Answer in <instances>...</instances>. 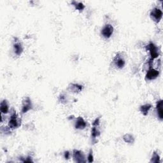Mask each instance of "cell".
Segmentation results:
<instances>
[{"instance_id": "obj_1", "label": "cell", "mask_w": 163, "mask_h": 163, "mask_svg": "<svg viewBox=\"0 0 163 163\" xmlns=\"http://www.w3.org/2000/svg\"><path fill=\"white\" fill-rule=\"evenodd\" d=\"M146 50L149 51L150 53V59L148 61V65L149 66V68H152V63L154 61V59H157L159 56V52L158 47L152 42H150L147 46H146Z\"/></svg>"}, {"instance_id": "obj_2", "label": "cell", "mask_w": 163, "mask_h": 163, "mask_svg": "<svg viewBox=\"0 0 163 163\" xmlns=\"http://www.w3.org/2000/svg\"><path fill=\"white\" fill-rule=\"evenodd\" d=\"M20 124L21 123L18 119V115L16 114V112L13 109L11 112V115L8 121V126L11 129H15L18 128L20 126Z\"/></svg>"}, {"instance_id": "obj_3", "label": "cell", "mask_w": 163, "mask_h": 163, "mask_svg": "<svg viewBox=\"0 0 163 163\" xmlns=\"http://www.w3.org/2000/svg\"><path fill=\"white\" fill-rule=\"evenodd\" d=\"M162 11L159 7H154L150 12V17L151 19L155 23H159L162 18Z\"/></svg>"}, {"instance_id": "obj_4", "label": "cell", "mask_w": 163, "mask_h": 163, "mask_svg": "<svg viewBox=\"0 0 163 163\" xmlns=\"http://www.w3.org/2000/svg\"><path fill=\"white\" fill-rule=\"evenodd\" d=\"M33 109V103L31 99L29 97H26L22 101V108L20 110L21 115H24L26 114L30 110Z\"/></svg>"}, {"instance_id": "obj_5", "label": "cell", "mask_w": 163, "mask_h": 163, "mask_svg": "<svg viewBox=\"0 0 163 163\" xmlns=\"http://www.w3.org/2000/svg\"><path fill=\"white\" fill-rule=\"evenodd\" d=\"M114 28L113 25H111L110 24H106L101 29V34L103 38L106 39H108L112 36L114 33Z\"/></svg>"}, {"instance_id": "obj_6", "label": "cell", "mask_w": 163, "mask_h": 163, "mask_svg": "<svg viewBox=\"0 0 163 163\" xmlns=\"http://www.w3.org/2000/svg\"><path fill=\"white\" fill-rule=\"evenodd\" d=\"M113 65L117 69H122L126 65V61L121 53H117L113 59Z\"/></svg>"}, {"instance_id": "obj_7", "label": "cell", "mask_w": 163, "mask_h": 163, "mask_svg": "<svg viewBox=\"0 0 163 163\" xmlns=\"http://www.w3.org/2000/svg\"><path fill=\"white\" fill-rule=\"evenodd\" d=\"M73 160L75 162L78 163H82V162H86V157L84 154L83 153L82 151L77 150V149H74L73 151Z\"/></svg>"}, {"instance_id": "obj_8", "label": "cell", "mask_w": 163, "mask_h": 163, "mask_svg": "<svg viewBox=\"0 0 163 163\" xmlns=\"http://www.w3.org/2000/svg\"><path fill=\"white\" fill-rule=\"evenodd\" d=\"M159 75V71L153 68H150L147 71L146 75H145V80L147 81H151L156 79Z\"/></svg>"}, {"instance_id": "obj_9", "label": "cell", "mask_w": 163, "mask_h": 163, "mask_svg": "<svg viewBox=\"0 0 163 163\" xmlns=\"http://www.w3.org/2000/svg\"><path fill=\"white\" fill-rule=\"evenodd\" d=\"M14 39H15V41L13 45L14 52L16 56H20L24 51V48H23L22 44L20 42H19V40H17V38H14Z\"/></svg>"}, {"instance_id": "obj_10", "label": "cell", "mask_w": 163, "mask_h": 163, "mask_svg": "<svg viewBox=\"0 0 163 163\" xmlns=\"http://www.w3.org/2000/svg\"><path fill=\"white\" fill-rule=\"evenodd\" d=\"M68 89L73 93L77 94V93H80V92L83 91L84 86L82 85V84H76V83H71L68 86Z\"/></svg>"}, {"instance_id": "obj_11", "label": "cell", "mask_w": 163, "mask_h": 163, "mask_svg": "<svg viewBox=\"0 0 163 163\" xmlns=\"http://www.w3.org/2000/svg\"><path fill=\"white\" fill-rule=\"evenodd\" d=\"M87 126V122L82 117H78L75 122V128L76 129L83 130Z\"/></svg>"}, {"instance_id": "obj_12", "label": "cell", "mask_w": 163, "mask_h": 163, "mask_svg": "<svg viewBox=\"0 0 163 163\" xmlns=\"http://www.w3.org/2000/svg\"><path fill=\"white\" fill-rule=\"evenodd\" d=\"M163 101L162 99H160L157 101L156 103V112L157 117L160 121L163 120Z\"/></svg>"}, {"instance_id": "obj_13", "label": "cell", "mask_w": 163, "mask_h": 163, "mask_svg": "<svg viewBox=\"0 0 163 163\" xmlns=\"http://www.w3.org/2000/svg\"><path fill=\"white\" fill-rule=\"evenodd\" d=\"M0 111L2 114H7L9 112V104L7 99L2 101L0 104Z\"/></svg>"}, {"instance_id": "obj_14", "label": "cell", "mask_w": 163, "mask_h": 163, "mask_svg": "<svg viewBox=\"0 0 163 163\" xmlns=\"http://www.w3.org/2000/svg\"><path fill=\"white\" fill-rule=\"evenodd\" d=\"M100 134H101V132H100V131L98 129V127L93 126L91 129V138L94 143H96L97 142L96 138L99 137Z\"/></svg>"}, {"instance_id": "obj_15", "label": "cell", "mask_w": 163, "mask_h": 163, "mask_svg": "<svg viewBox=\"0 0 163 163\" xmlns=\"http://www.w3.org/2000/svg\"><path fill=\"white\" fill-rule=\"evenodd\" d=\"M152 106V104H149V103H147V104L140 106V111L141 114L144 116H147L148 115L150 110L151 109Z\"/></svg>"}, {"instance_id": "obj_16", "label": "cell", "mask_w": 163, "mask_h": 163, "mask_svg": "<svg viewBox=\"0 0 163 163\" xmlns=\"http://www.w3.org/2000/svg\"><path fill=\"white\" fill-rule=\"evenodd\" d=\"M71 4L74 7L75 9L76 10H78L80 12H83V10L85 9L86 6L82 2H78L76 1H72L71 2Z\"/></svg>"}, {"instance_id": "obj_17", "label": "cell", "mask_w": 163, "mask_h": 163, "mask_svg": "<svg viewBox=\"0 0 163 163\" xmlns=\"http://www.w3.org/2000/svg\"><path fill=\"white\" fill-rule=\"evenodd\" d=\"M122 139L127 143L132 144V143H133L134 142V136L131 134H124L123 136Z\"/></svg>"}, {"instance_id": "obj_18", "label": "cell", "mask_w": 163, "mask_h": 163, "mask_svg": "<svg viewBox=\"0 0 163 163\" xmlns=\"http://www.w3.org/2000/svg\"><path fill=\"white\" fill-rule=\"evenodd\" d=\"M150 162H154V163L160 162V156L156 152H154L153 153L150 160Z\"/></svg>"}, {"instance_id": "obj_19", "label": "cell", "mask_w": 163, "mask_h": 163, "mask_svg": "<svg viewBox=\"0 0 163 163\" xmlns=\"http://www.w3.org/2000/svg\"><path fill=\"white\" fill-rule=\"evenodd\" d=\"M58 101L61 104H66L68 103L67 96L65 94H61L59 96Z\"/></svg>"}, {"instance_id": "obj_20", "label": "cell", "mask_w": 163, "mask_h": 163, "mask_svg": "<svg viewBox=\"0 0 163 163\" xmlns=\"http://www.w3.org/2000/svg\"><path fill=\"white\" fill-rule=\"evenodd\" d=\"M22 159H20V160L23 162H33V160H32V157L30 156V155H28V156H27L26 157H24V158H22Z\"/></svg>"}, {"instance_id": "obj_21", "label": "cell", "mask_w": 163, "mask_h": 163, "mask_svg": "<svg viewBox=\"0 0 163 163\" xmlns=\"http://www.w3.org/2000/svg\"><path fill=\"white\" fill-rule=\"evenodd\" d=\"M87 160H88V162H94V156H93V150L91 149L89 150V155H88V157H87Z\"/></svg>"}, {"instance_id": "obj_22", "label": "cell", "mask_w": 163, "mask_h": 163, "mask_svg": "<svg viewBox=\"0 0 163 163\" xmlns=\"http://www.w3.org/2000/svg\"><path fill=\"white\" fill-rule=\"evenodd\" d=\"M99 124H100V117H98L93 122V126L99 127Z\"/></svg>"}, {"instance_id": "obj_23", "label": "cell", "mask_w": 163, "mask_h": 163, "mask_svg": "<svg viewBox=\"0 0 163 163\" xmlns=\"http://www.w3.org/2000/svg\"><path fill=\"white\" fill-rule=\"evenodd\" d=\"M70 153L69 151H65L64 153V157L65 158V159H69L70 158Z\"/></svg>"}]
</instances>
